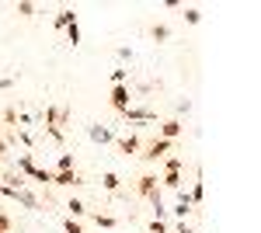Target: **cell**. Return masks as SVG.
<instances>
[{
    "label": "cell",
    "instance_id": "cell-1",
    "mask_svg": "<svg viewBox=\"0 0 261 233\" xmlns=\"http://www.w3.org/2000/svg\"><path fill=\"white\" fill-rule=\"evenodd\" d=\"M171 139H161V136H153L146 146H143V153H140V160H146V164H153V160H164V157L171 153Z\"/></svg>",
    "mask_w": 261,
    "mask_h": 233
},
{
    "label": "cell",
    "instance_id": "cell-2",
    "mask_svg": "<svg viewBox=\"0 0 261 233\" xmlns=\"http://www.w3.org/2000/svg\"><path fill=\"white\" fill-rule=\"evenodd\" d=\"M136 195L146 198V202H153V198H161V185H157V174H143L136 181Z\"/></svg>",
    "mask_w": 261,
    "mask_h": 233
},
{
    "label": "cell",
    "instance_id": "cell-3",
    "mask_svg": "<svg viewBox=\"0 0 261 233\" xmlns=\"http://www.w3.org/2000/svg\"><path fill=\"white\" fill-rule=\"evenodd\" d=\"M108 101H112V108H115V112H125V108H129V105H133V94H129V84H119V87H112V97H108Z\"/></svg>",
    "mask_w": 261,
    "mask_h": 233
},
{
    "label": "cell",
    "instance_id": "cell-4",
    "mask_svg": "<svg viewBox=\"0 0 261 233\" xmlns=\"http://www.w3.org/2000/svg\"><path fill=\"white\" fill-rule=\"evenodd\" d=\"M66 122H70V108H60V105H49V108H45V125L63 129Z\"/></svg>",
    "mask_w": 261,
    "mask_h": 233
},
{
    "label": "cell",
    "instance_id": "cell-5",
    "mask_svg": "<svg viewBox=\"0 0 261 233\" xmlns=\"http://www.w3.org/2000/svg\"><path fill=\"white\" fill-rule=\"evenodd\" d=\"M181 133H185V122H181V118H167V122H161V125H157V136H161V139H171V143H174Z\"/></svg>",
    "mask_w": 261,
    "mask_h": 233
},
{
    "label": "cell",
    "instance_id": "cell-6",
    "mask_svg": "<svg viewBox=\"0 0 261 233\" xmlns=\"http://www.w3.org/2000/svg\"><path fill=\"white\" fill-rule=\"evenodd\" d=\"M49 185H60V188H77V185H84V177L77 174V171H53V181Z\"/></svg>",
    "mask_w": 261,
    "mask_h": 233
},
{
    "label": "cell",
    "instance_id": "cell-7",
    "mask_svg": "<svg viewBox=\"0 0 261 233\" xmlns=\"http://www.w3.org/2000/svg\"><path fill=\"white\" fill-rule=\"evenodd\" d=\"M122 118H125V122H153V112H150V108H143V105H129V108H125V112H122Z\"/></svg>",
    "mask_w": 261,
    "mask_h": 233
},
{
    "label": "cell",
    "instance_id": "cell-8",
    "mask_svg": "<svg viewBox=\"0 0 261 233\" xmlns=\"http://www.w3.org/2000/svg\"><path fill=\"white\" fill-rule=\"evenodd\" d=\"M115 146L129 157V153H140V150H143V139L136 136V133H129V136H119V139H115Z\"/></svg>",
    "mask_w": 261,
    "mask_h": 233
},
{
    "label": "cell",
    "instance_id": "cell-9",
    "mask_svg": "<svg viewBox=\"0 0 261 233\" xmlns=\"http://www.w3.org/2000/svg\"><path fill=\"white\" fill-rule=\"evenodd\" d=\"M192 209H195V205H192L188 192H185V188H178V205H174V219H178V223H185V216L192 213Z\"/></svg>",
    "mask_w": 261,
    "mask_h": 233
},
{
    "label": "cell",
    "instance_id": "cell-10",
    "mask_svg": "<svg viewBox=\"0 0 261 233\" xmlns=\"http://www.w3.org/2000/svg\"><path fill=\"white\" fill-rule=\"evenodd\" d=\"M73 21H77V11H73V7H63L60 14H56V28H63V32H66Z\"/></svg>",
    "mask_w": 261,
    "mask_h": 233
},
{
    "label": "cell",
    "instance_id": "cell-11",
    "mask_svg": "<svg viewBox=\"0 0 261 233\" xmlns=\"http://www.w3.org/2000/svg\"><path fill=\"white\" fill-rule=\"evenodd\" d=\"M87 133H91V139H94V143H115L112 129H105V125H91Z\"/></svg>",
    "mask_w": 261,
    "mask_h": 233
},
{
    "label": "cell",
    "instance_id": "cell-12",
    "mask_svg": "<svg viewBox=\"0 0 261 233\" xmlns=\"http://www.w3.org/2000/svg\"><path fill=\"white\" fill-rule=\"evenodd\" d=\"M14 198H18V202L24 205V209H42V202H39V198H35L32 192H28V188H21V192L14 195Z\"/></svg>",
    "mask_w": 261,
    "mask_h": 233
},
{
    "label": "cell",
    "instance_id": "cell-13",
    "mask_svg": "<svg viewBox=\"0 0 261 233\" xmlns=\"http://www.w3.org/2000/svg\"><path fill=\"white\" fill-rule=\"evenodd\" d=\"M18 171L24 177H32V174H35V157H32V153H21L18 157Z\"/></svg>",
    "mask_w": 261,
    "mask_h": 233
},
{
    "label": "cell",
    "instance_id": "cell-14",
    "mask_svg": "<svg viewBox=\"0 0 261 233\" xmlns=\"http://www.w3.org/2000/svg\"><path fill=\"white\" fill-rule=\"evenodd\" d=\"M94 223H98L101 230H115V226H119V219L108 216V213H94Z\"/></svg>",
    "mask_w": 261,
    "mask_h": 233
},
{
    "label": "cell",
    "instance_id": "cell-15",
    "mask_svg": "<svg viewBox=\"0 0 261 233\" xmlns=\"http://www.w3.org/2000/svg\"><path fill=\"white\" fill-rule=\"evenodd\" d=\"M66 209H70V219H81V216H87V205H84L81 198H70V202H66Z\"/></svg>",
    "mask_w": 261,
    "mask_h": 233
},
{
    "label": "cell",
    "instance_id": "cell-16",
    "mask_svg": "<svg viewBox=\"0 0 261 233\" xmlns=\"http://www.w3.org/2000/svg\"><path fill=\"white\" fill-rule=\"evenodd\" d=\"M164 188H174V192H178L181 188V171H164Z\"/></svg>",
    "mask_w": 261,
    "mask_h": 233
},
{
    "label": "cell",
    "instance_id": "cell-17",
    "mask_svg": "<svg viewBox=\"0 0 261 233\" xmlns=\"http://www.w3.org/2000/svg\"><path fill=\"white\" fill-rule=\"evenodd\" d=\"M101 185H105V192H119V188H122V177H119V174H112V171H108V174L101 177Z\"/></svg>",
    "mask_w": 261,
    "mask_h": 233
},
{
    "label": "cell",
    "instance_id": "cell-18",
    "mask_svg": "<svg viewBox=\"0 0 261 233\" xmlns=\"http://www.w3.org/2000/svg\"><path fill=\"white\" fill-rule=\"evenodd\" d=\"M150 39L153 42H167L171 39V28H167V24H153V28H150Z\"/></svg>",
    "mask_w": 261,
    "mask_h": 233
},
{
    "label": "cell",
    "instance_id": "cell-19",
    "mask_svg": "<svg viewBox=\"0 0 261 233\" xmlns=\"http://www.w3.org/2000/svg\"><path fill=\"white\" fill-rule=\"evenodd\" d=\"M66 42H70V45H73V49H77V45H81V24H77V21H73V24H70V28H66Z\"/></svg>",
    "mask_w": 261,
    "mask_h": 233
},
{
    "label": "cell",
    "instance_id": "cell-20",
    "mask_svg": "<svg viewBox=\"0 0 261 233\" xmlns=\"http://www.w3.org/2000/svg\"><path fill=\"white\" fill-rule=\"evenodd\" d=\"M14 139H18L21 146H28V150L35 146V139H32V133H28V129H14Z\"/></svg>",
    "mask_w": 261,
    "mask_h": 233
},
{
    "label": "cell",
    "instance_id": "cell-21",
    "mask_svg": "<svg viewBox=\"0 0 261 233\" xmlns=\"http://www.w3.org/2000/svg\"><path fill=\"white\" fill-rule=\"evenodd\" d=\"M202 195H205V185H202V181H195V185H192V192H188L192 205H199V202H202Z\"/></svg>",
    "mask_w": 261,
    "mask_h": 233
},
{
    "label": "cell",
    "instance_id": "cell-22",
    "mask_svg": "<svg viewBox=\"0 0 261 233\" xmlns=\"http://www.w3.org/2000/svg\"><path fill=\"white\" fill-rule=\"evenodd\" d=\"M0 125H14V129H18V112H14V108H4V115H0Z\"/></svg>",
    "mask_w": 261,
    "mask_h": 233
},
{
    "label": "cell",
    "instance_id": "cell-23",
    "mask_svg": "<svg viewBox=\"0 0 261 233\" xmlns=\"http://www.w3.org/2000/svg\"><path fill=\"white\" fill-rule=\"evenodd\" d=\"M56 171H77V167H73V153H60V164H56Z\"/></svg>",
    "mask_w": 261,
    "mask_h": 233
},
{
    "label": "cell",
    "instance_id": "cell-24",
    "mask_svg": "<svg viewBox=\"0 0 261 233\" xmlns=\"http://www.w3.org/2000/svg\"><path fill=\"white\" fill-rule=\"evenodd\" d=\"M125 80H129V70H125V66L112 70V87H119V84H125Z\"/></svg>",
    "mask_w": 261,
    "mask_h": 233
},
{
    "label": "cell",
    "instance_id": "cell-25",
    "mask_svg": "<svg viewBox=\"0 0 261 233\" xmlns=\"http://www.w3.org/2000/svg\"><path fill=\"white\" fill-rule=\"evenodd\" d=\"M32 181H42V185H49V181H53V171H49V167H35Z\"/></svg>",
    "mask_w": 261,
    "mask_h": 233
},
{
    "label": "cell",
    "instance_id": "cell-26",
    "mask_svg": "<svg viewBox=\"0 0 261 233\" xmlns=\"http://www.w3.org/2000/svg\"><path fill=\"white\" fill-rule=\"evenodd\" d=\"M181 167H185L181 157H164V171H181Z\"/></svg>",
    "mask_w": 261,
    "mask_h": 233
},
{
    "label": "cell",
    "instance_id": "cell-27",
    "mask_svg": "<svg viewBox=\"0 0 261 233\" xmlns=\"http://www.w3.org/2000/svg\"><path fill=\"white\" fill-rule=\"evenodd\" d=\"M185 21H188V24H199L202 11H199V7H185Z\"/></svg>",
    "mask_w": 261,
    "mask_h": 233
},
{
    "label": "cell",
    "instance_id": "cell-28",
    "mask_svg": "<svg viewBox=\"0 0 261 233\" xmlns=\"http://www.w3.org/2000/svg\"><path fill=\"white\" fill-rule=\"evenodd\" d=\"M14 11H18L21 18H35V11H39V7H35V4H18Z\"/></svg>",
    "mask_w": 261,
    "mask_h": 233
},
{
    "label": "cell",
    "instance_id": "cell-29",
    "mask_svg": "<svg viewBox=\"0 0 261 233\" xmlns=\"http://www.w3.org/2000/svg\"><path fill=\"white\" fill-rule=\"evenodd\" d=\"M63 230H66V233H84V226L77 223V219H70V216H66V219H63Z\"/></svg>",
    "mask_w": 261,
    "mask_h": 233
},
{
    "label": "cell",
    "instance_id": "cell-30",
    "mask_svg": "<svg viewBox=\"0 0 261 233\" xmlns=\"http://www.w3.org/2000/svg\"><path fill=\"white\" fill-rule=\"evenodd\" d=\"M45 136L56 139V143H63V136H66V133H63V129H53V125H45Z\"/></svg>",
    "mask_w": 261,
    "mask_h": 233
},
{
    "label": "cell",
    "instance_id": "cell-31",
    "mask_svg": "<svg viewBox=\"0 0 261 233\" xmlns=\"http://www.w3.org/2000/svg\"><path fill=\"white\" fill-rule=\"evenodd\" d=\"M150 233H167V223L164 219H150Z\"/></svg>",
    "mask_w": 261,
    "mask_h": 233
},
{
    "label": "cell",
    "instance_id": "cell-32",
    "mask_svg": "<svg viewBox=\"0 0 261 233\" xmlns=\"http://www.w3.org/2000/svg\"><path fill=\"white\" fill-rule=\"evenodd\" d=\"M11 226H14V223H11V216L0 213V233H11Z\"/></svg>",
    "mask_w": 261,
    "mask_h": 233
},
{
    "label": "cell",
    "instance_id": "cell-33",
    "mask_svg": "<svg viewBox=\"0 0 261 233\" xmlns=\"http://www.w3.org/2000/svg\"><path fill=\"white\" fill-rule=\"evenodd\" d=\"M167 233H195V230H192V226H188V223H178V226H174V230H167Z\"/></svg>",
    "mask_w": 261,
    "mask_h": 233
},
{
    "label": "cell",
    "instance_id": "cell-34",
    "mask_svg": "<svg viewBox=\"0 0 261 233\" xmlns=\"http://www.w3.org/2000/svg\"><path fill=\"white\" fill-rule=\"evenodd\" d=\"M11 84H14L11 77H0V91H11Z\"/></svg>",
    "mask_w": 261,
    "mask_h": 233
},
{
    "label": "cell",
    "instance_id": "cell-35",
    "mask_svg": "<svg viewBox=\"0 0 261 233\" xmlns=\"http://www.w3.org/2000/svg\"><path fill=\"white\" fill-rule=\"evenodd\" d=\"M0 153H7V139L0 136Z\"/></svg>",
    "mask_w": 261,
    "mask_h": 233
}]
</instances>
